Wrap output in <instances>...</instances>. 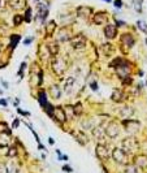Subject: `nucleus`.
<instances>
[{"mask_svg": "<svg viewBox=\"0 0 147 173\" xmlns=\"http://www.w3.org/2000/svg\"><path fill=\"white\" fill-rule=\"evenodd\" d=\"M68 68V62L64 57H60V56H55L54 60H52V70L57 74V76H62L65 73Z\"/></svg>", "mask_w": 147, "mask_h": 173, "instance_id": "obj_1", "label": "nucleus"}, {"mask_svg": "<svg viewBox=\"0 0 147 173\" xmlns=\"http://www.w3.org/2000/svg\"><path fill=\"white\" fill-rule=\"evenodd\" d=\"M121 146H122V150H124L126 154H134L136 151H138V148H139L138 141H137L136 138H133V137H128V138L122 139Z\"/></svg>", "mask_w": 147, "mask_h": 173, "instance_id": "obj_2", "label": "nucleus"}, {"mask_svg": "<svg viewBox=\"0 0 147 173\" xmlns=\"http://www.w3.org/2000/svg\"><path fill=\"white\" fill-rule=\"evenodd\" d=\"M112 159L115 160L117 164L125 165V164H128V154L125 152L122 148L116 147V148H113V151H112Z\"/></svg>", "mask_w": 147, "mask_h": 173, "instance_id": "obj_3", "label": "nucleus"}, {"mask_svg": "<svg viewBox=\"0 0 147 173\" xmlns=\"http://www.w3.org/2000/svg\"><path fill=\"white\" fill-rule=\"evenodd\" d=\"M95 154L96 156H98V159L102 160V162H107L108 159H109V150H108V147L105 145H103V143H99V145H96L95 147Z\"/></svg>", "mask_w": 147, "mask_h": 173, "instance_id": "obj_4", "label": "nucleus"}, {"mask_svg": "<svg viewBox=\"0 0 147 173\" xmlns=\"http://www.w3.org/2000/svg\"><path fill=\"white\" fill-rule=\"evenodd\" d=\"M70 46L74 50H82L86 46V37L83 34H77L70 39Z\"/></svg>", "mask_w": 147, "mask_h": 173, "instance_id": "obj_5", "label": "nucleus"}, {"mask_svg": "<svg viewBox=\"0 0 147 173\" xmlns=\"http://www.w3.org/2000/svg\"><path fill=\"white\" fill-rule=\"evenodd\" d=\"M122 125H124L125 130H126L128 133H130V134H133V133H136V131H138V129L141 128V124H139V121H137V120H130V119L124 120V121H122Z\"/></svg>", "mask_w": 147, "mask_h": 173, "instance_id": "obj_6", "label": "nucleus"}, {"mask_svg": "<svg viewBox=\"0 0 147 173\" xmlns=\"http://www.w3.org/2000/svg\"><path fill=\"white\" fill-rule=\"evenodd\" d=\"M116 73H117V76H119L121 80H124V78L129 77V74H130V65L128 64L126 61L122 60L119 65L116 66Z\"/></svg>", "mask_w": 147, "mask_h": 173, "instance_id": "obj_7", "label": "nucleus"}, {"mask_svg": "<svg viewBox=\"0 0 147 173\" xmlns=\"http://www.w3.org/2000/svg\"><path fill=\"white\" fill-rule=\"evenodd\" d=\"M119 134H120V126L116 121H111L105 126V135H108L109 138H116Z\"/></svg>", "mask_w": 147, "mask_h": 173, "instance_id": "obj_8", "label": "nucleus"}, {"mask_svg": "<svg viewBox=\"0 0 147 173\" xmlns=\"http://www.w3.org/2000/svg\"><path fill=\"white\" fill-rule=\"evenodd\" d=\"M121 44L124 47V51H128L134 46V38L132 34H122L121 35Z\"/></svg>", "mask_w": 147, "mask_h": 173, "instance_id": "obj_9", "label": "nucleus"}, {"mask_svg": "<svg viewBox=\"0 0 147 173\" xmlns=\"http://www.w3.org/2000/svg\"><path fill=\"white\" fill-rule=\"evenodd\" d=\"M9 7L14 11H22L28 8V0H9Z\"/></svg>", "mask_w": 147, "mask_h": 173, "instance_id": "obj_10", "label": "nucleus"}, {"mask_svg": "<svg viewBox=\"0 0 147 173\" xmlns=\"http://www.w3.org/2000/svg\"><path fill=\"white\" fill-rule=\"evenodd\" d=\"M54 117L59 122H61V124H64V122L68 120L66 113H65V109H62L61 107H55V109H54Z\"/></svg>", "mask_w": 147, "mask_h": 173, "instance_id": "obj_11", "label": "nucleus"}, {"mask_svg": "<svg viewBox=\"0 0 147 173\" xmlns=\"http://www.w3.org/2000/svg\"><path fill=\"white\" fill-rule=\"evenodd\" d=\"M72 33L68 27H62L61 30L57 33V40L59 42H66V40H70L72 39Z\"/></svg>", "mask_w": 147, "mask_h": 173, "instance_id": "obj_12", "label": "nucleus"}, {"mask_svg": "<svg viewBox=\"0 0 147 173\" xmlns=\"http://www.w3.org/2000/svg\"><path fill=\"white\" fill-rule=\"evenodd\" d=\"M104 35L107 39H113V38H116L117 35V27L115 25H111V23H108V25H105L104 27Z\"/></svg>", "mask_w": 147, "mask_h": 173, "instance_id": "obj_13", "label": "nucleus"}, {"mask_svg": "<svg viewBox=\"0 0 147 173\" xmlns=\"http://www.w3.org/2000/svg\"><path fill=\"white\" fill-rule=\"evenodd\" d=\"M72 134H73V135H74V138H76V141L79 143V145H82V146L87 145L89 139H87V137H86V134L83 133V131H81V130H77V131H72Z\"/></svg>", "mask_w": 147, "mask_h": 173, "instance_id": "obj_14", "label": "nucleus"}, {"mask_svg": "<svg viewBox=\"0 0 147 173\" xmlns=\"http://www.w3.org/2000/svg\"><path fill=\"white\" fill-rule=\"evenodd\" d=\"M111 99L113 100V102H116V103H121L124 102L126 98H125V94L122 90H119V89H115L112 93V95H111Z\"/></svg>", "mask_w": 147, "mask_h": 173, "instance_id": "obj_15", "label": "nucleus"}, {"mask_svg": "<svg viewBox=\"0 0 147 173\" xmlns=\"http://www.w3.org/2000/svg\"><path fill=\"white\" fill-rule=\"evenodd\" d=\"M107 20H108L107 14H105L104 12H98V13H95L94 14V18H93L95 25H104V23L107 22Z\"/></svg>", "mask_w": 147, "mask_h": 173, "instance_id": "obj_16", "label": "nucleus"}, {"mask_svg": "<svg viewBox=\"0 0 147 173\" xmlns=\"http://www.w3.org/2000/svg\"><path fill=\"white\" fill-rule=\"evenodd\" d=\"M134 165L142 168V169H146L147 168V156L146 155H137L134 158Z\"/></svg>", "mask_w": 147, "mask_h": 173, "instance_id": "obj_17", "label": "nucleus"}, {"mask_svg": "<svg viewBox=\"0 0 147 173\" xmlns=\"http://www.w3.org/2000/svg\"><path fill=\"white\" fill-rule=\"evenodd\" d=\"M93 13V9L90 7H78L77 8V14H78L79 17H83V18H89V16Z\"/></svg>", "mask_w": 147, "mask_h": 173, "instance_id": "obj_18", "label": "nucleus"}, {"mask_svg": "<svg viewBox=\"0 0 147 173\" xmlns=\"http://www.w3.org/2000/svg\"><path fill=\"white\" fill-rule=\"evenodd\" d=\"M93 135L95 137L96 139H103L105 135V129H103L102 126H95L93 129Z\"/></svg>", "mask_w": 147, "mask_h": 173, "instance_id": "obj_19", "label": "nucleus"}, {"mask_svg": "<svg viewBox=\"0 0 147 173\" xmlns=\"http://www.w3.org/2000/svg\"><path fill=\"white\" fill-rule=\"evenodd\" d=\"M74 82H76L74 77H68V78L65 80V82H64V90H65V93H66V94H70L72 87H73Z\"/></svg>", "mask_w": 147, "mask_h": 173, "instance_id": "obj_20", "label": "nucleus"}, {"mask_svg": "<svg viewBox=\"0 0 147 173\" xmlns=\"http://www.w3.org/2000/svg\"><path fill=\"white\" fill-rule=\"evenodd\" d=\"M133 113H134V111H133V108L132 107H124V108L120 109V116L125 120H128Z\"/></svg>", "mask_w": 147, "mask_h": 173, "instance_id": "obj_21", "label": "nucleus"}, {"mask_svg": "<svg viewBox=\"0 0 147 173\" xmlns=\"http://www.w3.org/2000/svg\"><path fill=\"white\" fill-rule=\"evenodd\" d=\"M50 94H51V97L54 99H60V97H61V90H60V87L57 85H52L50 87Z\"/></svg>", "mask_w": 147, "mask_h": 173, "instance_id": "obj_22", "label": "nucleus"}, {"mask_svg": "<svg viewBox=\"0 0 147 173\" xmlns=\"http://www.w3.org/2000/svg\"><path fill=\"white\" fill-rule=\"evenodd\" d=\"M55 29H56V22H55V21H50V22L46 25V34H47L48 37H51V35L55 33Z\"/></svg>", "mask_w": 147, "mask_h": 173, "instance_id": "obj_23", "label": "nucleus"}, {"mask_svg": "<svg viewBox=\"0 0 147 173\" xmlns=\"http://www.w3.org/2000/svg\"><path fill=\"white\" fill-rule=\"evenodd\" d=\"M102 50H103V52H104L105 56H111V55L115 52V47H113L111 43H105V44H103Z\"/></svg>", "mask_w": 147, "mask_h": 173, "instance_id": "obj_24", "label": "nucleus"}, {"mask_svg": "<svg viewBox=\"0 0 147 173\" xmlns=\"http://www.w3.org/2000/svg\"><path fill=\"white\" fill-rule=\"evenodd\" d=\"M48 51H50V55H52V56H56L57 54H59V46H57L56 42H52L50 43V44L47 46Z\"/></svg>", "mask_w": 147, "mask_h": 173, "instance_id": "obj_25", "label": "nucleus"}, {"mask_svg": "<svg viewBox=\"0 0 147 173\" xmlns=\"http://www.w3.org/2000/svg\"><path fill=\"white\" fill-rule=\"evenodd\" d=\"M65 113H66V117H68V120L72 119L73 116H76V115H74V108H73V105H66V107H65Z\"/></svg>", "mask_w": 147, "mask_h": 173, "instance_id": "obj_26", "label": "nucleus"}, {"mask_svg": "<svg viewBox=\"0 0 147 173\" xmlns=\"http://www.w3.org/2000/svg\"><path fill=\"white\" fill-rule=\"evenodd\" d=\"M73 108H74V115H76V116H81V115H82L83 108H82V104H81V103H77L76 105H73Z\"/></svg>", "mask_w": 147, "mask_h": 173, "instance_id": "obj_27", "label": "nucleus"}, {"mask_svg": "<svg viewBox=\"0 0 147 173\" xmlns=\"http://www.w3.org/2000/svg\"><path fill=\"white\" fill-rule=\"evenodd\" d=\"M0 133L11 134V130L8 129V125H7L5 122H0Z\"/></svg>", "mask_w": 147, "mask_h": 173, "instance_id": "obj_28", "label": "nucleus"}, {"mask_svg": "<svg viewBox=\"0 0 147 173\" xmlns=\"http://www.w3.org/2000/svg\"><path fill=\"white\" fill-rule=\"evenodd\" d=\"M39 102H40V104H42V105H46V104H47V99H46L44 91H40V93H39Z\"/></svg>", "mask_w": 147, "mask_h": 173, "instance_id": "obj_29", "label": "nucleus"}, {"mask_svg": "<svg viewBox=\"0 0 147 173\" xmlns=\"http://www.w3.org/2000/svg\"><path fill=\"white\" fill-rule=\"evenodd\" d=\"M137 25H138V29H139V30H142L143 33H146V31H147V25H146V22H143V21H137Z\"/></svg>", "mask_w": 147, "mask_h": 173, "instance_id": "obj_30", "label": "nucleus"}, {"mask_svg": "<svg viewBox=\"0 0 147 173\" xmlns=\"http://www.w3.org/2000/svg\"><path fill=\"white\" fill-rule=\"evenodd\" d=\"M22 20H23V17H22V16H20V14H16V16H14V18H13V22H14V25H16V26H18L21 22H22Z\"/></svg>", "mask_w": 147, "mask_h": 173, "instance_id": "obj_31", "label": "nucleus"}, {"mask_svg": "<svg viewBox=\"0 0 147 173\" xmlns=\"http://www.w3.org/2000/svg\"><path fill=\"white\" fill-rule=\"evenodd\" d=\"M7 155L9 156V158H13V156H16L17 155V148L14 147V146H12L11 148H9V151H8V154Z\"/></svg>", "mask_w": 147, "mask_h": 173, "instance_id": "obj_32", "label": "nucleus"}, {"mask_svg": "<svg viewBox=\"0 0 147 173\" xmlns=\"http://www.w3.org/2000/svg\"><path fill=\"white\" fill-rule=\"evenodd\" d=\"M125 173H138V172H137L136 165H129V167L125 169Z\"/></svg>", "mask_w": 147, "mask_h": 173, "instance_id": "obj_33", "label": "nucleus"}, {"mask_svg": "<svg viewBox=\"0 0 147 173\" xmlns=\"http://www.w3.org/2000/svg\"><path fill=\"white\" fill-rule=\"evenodd\" d=\"M0 173H9V170H8V167H7L5 164H0Z\"/></svg>", "mask_w": 147, "mask_h": 173, "instance_id": "obj_34", "label": "nucleus"}, {"mask_svg": "<svg viewBox=\"0 0 147 173\" xmlns=\"http://www.w3.org/2000/svg\"><path fill=\"white\" fill-rule=\"evenodd\" d=\"M25 20L28 21V22H30V20H31V9H30V8H28V11H26Z\"/></svg>", "mask_w": 147, "mask_h": 173, "instance_id": "obj_35", "label": "nucleus"}, {"mask_svg": "<svg viewBox=\"0 0 147 173\" xmlns=\"http://www.w3.org/2000/svg\"><path fill=\"white\" fill-rule=\"evenodd\" d=\"M18 39H20V37L18 35H16V37H12V47H16V44H17V42H18Z\"/></svg>", "mask_w": 147, "mask_h": 173, "instance_id": "obj_36", "label": "nucleus"}, {"mask_svg": "<svg viewBox=\"0 0 147 173\" xmlns=\"http://www.w3.org/2000/svg\"><path fill=\"white\" fill-rule=\"evenodd\" d=\"M5 5H7L5 0H0V12H1V11H4V9H5Z\"/></svg>", "mask_w": 147, "mask_h": 173, "instance_id": "obj_37", "label": "nucleus"}, {"mask_svg": "<svg viewBox=\"0 0 147 173\" xmlns=\"http://www.w3.org/2000/svg\"><path fill=\"white\" fill-rule=\"evenodd\" d=\"M141 1H142V0H137V3H136V9H137L138 12L142 11V8H141Z\"/></svg>", "mask_w": 147, "mask_h": 173, "instance_id": "obj_38", "label": "nucleus"}, {"mask_svg": "<svg viewBox=\"0 0 147 173\" xmlns=\"http://www.w3.org/2000/svg\"><path fill=\"white\" fill-rule=\"evenodd\" d=\"M122 82H124V85H130V83H132V78L126 77V78H124V80H122Z\"/></svg>", "mask_w": 147, "mask_h": 173, "instance_id": "obj_39", "label": "nucleus"}, {"mask_svg": "<svg viewBox=\"0 0 147 173\" xmlns=\"http://www.w3.org/2000/svg\"><path fill=\"white\" fill-rule=\"evenodd\" d=\"M62 170H64V172H68V173L73 172V170H72V168L69 167V165H64V167H62Z\"/></svg>", "mask_w": 147, "mask_h": 173, "instance_id": "obj_40", "label": "nucleus"}, {"mask_svg": "<svg viewBox=\"0 0 147 173\" xmlns=\"http://www.w3.org/2000/svg\"><path fill=\"white\" fill-rule=\"evenodd\" d=\"M115 7H117V8H121V7H122V1H121V0H115Z\"/></svg>", "mask_w": 147, "mask_h": 173, "instance_id": "obj_41", "label": "nucleus"}, {"mask_svg": "<svg viewBox=\"0 0 147 173\" xmlns=\"http://www.w3.org/2000/svg\"><path fill=\"white\" fill-rule=\"evenodd\" d=\"M91 89H93L94 91H96V90H98V83H96V82H91Z\"/></svg>", "mask_w": 147, "mask_h": 173, "instance_id": "obj_42", "label": "nucleus"}, {"mask_svg": "<svg viewBox=\"0 0 147 173\" xmlns=\"http://www.w3.org/2000/svg\"><path fill=\"white\" fill-rule=\"evenodd\" d=\"M18 125H20V121H18V120H14V122H13V128H18Z\"/></svg>", "mask_w": 147, "mask_h": 173, "instance_id": "obj_43", "label": "nucleus"}, {"mask_svg": "<svg viewBox=\"0 0 147 173\" xmlns=\"http://www.w3.org/2000/svg\"><path fill=\"white\" fill-rule=\"evenodd\" d=\"M0 104H1V105H4V107H5V105H7V102H5V100H4V99H0Z\"/></svg>", "mask_w": 147, "mask_h": 173, "instance_id": "obj_44", "label": "nucleus"}, {"mask_svg": "<svg viewBox=\"0 0 147 173\" xmlns=\"http://www.w3.org/2000/svg\"><path fill=\"white\" fill-rule=\"evenodd\" d=\"M117 25H119V26H124L125 22H124V21H117Z\"/></svg>", "mask_w": 147, "mask_h": 173, "instance_id": "obj_45", "label": "nucleus"}, {"mask_svg": "<svg viewBox=\"0 0 147 173\" xmlns=\"http://www.w3.org/2000/svg\"><path fill=\"white\" fill-rule=\"evenodd\" d=\"M30 42H31V39H26L23 43H25V44H29V43H30Z\"/></svg>", "mask_w": 147, "mask_h": 173, "instance_id": "obj_46", "label": "nucleus"}, {"mask_svg": "<svg viewBox=\"0 0 147 173\" xmlns=\"http://www.w3.org/2000/svg\"><path fill=\"white\" fill-rule=\"evenodd\" d=\"M61 159H64V160H68V156H66V155H64V156H61Z\"/></svg>", "mask_w": 147, "mask_h": 173, "instance_id": "obj_47", "label": "nucleus"}, {"mask_svg": "<svg viewBox=\"0 0 147 173\" xmlns=\"http://www.w3.org/2000/svg\"><path fill=\"white\" fill-rule=\"evenodd\" d=\"M50 143H51V145H54V143H55V141H54V139H52V138H50Z\"/></svg>", "mask_w": 147, "mask_h": 173, "instance_id": "obj_48", "label": "nucleus"}, {"mask_svg": "<svg viewBox=\"0 0 147 173\" xmlns=\"http://www.w3.org/2000/svg\"><path fill=\"white\" fill-rule=\"evenodd\" d=\"M105 1H111V0H105Z\"/></svg>", "mask_w": 147, "mask_h": 173, "instance_id": "obj_49", "label": "nucleus"}, {"mask_svg": "<svg viewBox=\"0 0 147 173\" xmlns=\"http://www.w3.org/2000/svg\"><path fill=\"white\" fill-rule=\"evenodd\" d=\"M146 43H147V39H146Z\"/></svg>", "mask_w": 147, "mask_h": 173, "instance_id": "obj_50", "label": "nucleus"}]
</instances>
